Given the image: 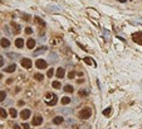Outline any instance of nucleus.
<instances>
[{
  "instance_id": "f257e3e1",
  "label": "nucleus",
  "mask_w": 142,
  "mask_h": 129,
  "mask_svg": "<svg viewBox=\"0 0 142 129\" xmlns=\"http://www.w3.org/2000/svg\"><path fill=\"white\" fill-rule=\"evenodd\" d=\"M91 115H92V109H91V108H88V106L83 108L82 110L78 113V118H79V119H82V120H87V119H89V118H91Z\"/></svg>"
},
{
  "instance_id": "f03ea898",
  "label": "nucleus",
  "mask_w": 142,
  "mask_h": 129,
  "mask_svg": "<svg viewBox=\"0 0 142 129\" xmlns=\"http://www.w3.org/2000/svg\"><path fill=\"white\" fill-rule=\"evenodd\" d=\"M45 101H47V105L54 106L57 104V101H58V98H57V95H54L53 92H47L45 94Z\"/></svg>"
},
{
  "instance_id": "7ed1b4c3",
  "label": "nucleus",
  "mask_w": 142,
  "mask_h": 129,
  "mask_svg": "<svg viewBox=\"0 0 142 129\" xmlns=\"http://www.w3.org/2000/svg\"><path fill=\"white\" fill-rule=\"evenodd\" d=\"M132 39L133 42L137 44H141L142 46V32H136V33L132 34Z\"/></svg>"
},
{
  "instance_id": "20e7f679",
  "label": "nucleus",
  "mask_w": 142,
  "mask_h": 129,
  "mask_svg": "<svg viewBox=\"0 0 142 129\" xmlns=\"http://www.w3.org/2000/svg\"><path fill=\"white\" fill-rule=\"evenodd\" d=\"M20 64H22V66L24 67V68H27V70H29V68L31 67V60L30 58H22V61H20Z\"/></svg>"
},
{
  "instance_id": "39448f33",
  "label": "nucleus",
  "mask_w": 142,
  "mask_h": 129,
  "mask_svg": "<svg viewBox=\"0 0 142 129\" xmlns=\"http://www.w3.org/2000/svg\"><path fill=\"white\" fill-rule=\"evenodd\" d=\"M35 66L38 67V68H40V70H44V68L48 67V63H47L45 60H36Z\"/></svg>"
},
{
  "instance_id": "423d86ee",
  "label": "nucleus",
  "mask_w": 142,
  "mask_h": 129,
  "mask_svg": "<svg viewBox=\"0 0 142 129\" xmlns=\"http://www.w3.org/2000/svg\"><path fill=\"white\" fill-rule=\"evenodd\" d=\"M30 115H31V111L29 110V109H24V110H22V113H20V118H22L23 120H27Z\"/></svg>"
},
{
  "instance_id": "0eeeda50",
  "label": "nucleus",
  "mask_w": 142,
  "mask_h": 129,
  "mask_svg": "<svg viewBox=\"0 0 142 129\" xmlns=\"http://www.w3.org/2000/svg\"><path fill=\"white\" fill-rule=\"evenodd\" d=\"M42 123H43V116L42 115H35L33 118V123H31V125H40Z\"/></svg>"
},
{
  "instance_id": "6e6552de",
  "label": "nucleus",
  "mask_w": 142,
  "mask_h": 129,
  "mask_svg": "<svg viewBox=\"0 0 142 129\" xmlns=\"http://www.w3.org/2000/svg\"><path fill=\"white\" fill-rule=\"evenodd\" d=\"M48 61L52 62V63L58 62V55H57V53H50V55H48Z\"/></svg>"
},
{
  "instance_id": "1a4fd4ad",
  "label": "nucleus",
  "mask_w": 142,
  "mask_h": 129,
  "mask_svg": "<svg viewBox=\"0 0 142 129\" xmlns=\"http://www.w3.org/2000/svg\"><path fill=\"white\" fill-rule=\"evenodd\" d=\"M47 50H48V47H47V46H43V47L38 48V50H35V51H34V53H33V56L42 55V53H44V52H47Z\"/></svg>"
},
{
  "instance_id": "9d476101",
  "label": "nucleus",
  "mask_w": 142,
  "mask_h": 129,
  "mask_svg": "<svg viewBox=\"0 0 142 129\" xmlns=\"http://www.w3.org/2000/svg\"><path fill=\"white\" fill-rule=\"evenodd\" d=\"M57 77H58V79H63L64 77V76H66V71H64V68L63 67H59L58 68V70H57Z\"/></svg>"
},
{
  "instance_id": "9b49d317",
  "label": "nucleus",
  "mask_w": 142,
  "mask_h": 129,
  "mask_svg": "<svg viewBox=\"0 0 142 129\" xmlns=\"http://www.w3.org/2000/svg\"><path fill=\"white\" fill-rule=\"evenodd\" d=\"M0 46H1L3 48H8L10 46L9 39H8V38H1V39H0Z\"/></svg>"
},
{
  "instance_id": "f8f14e48",
  "label": "nucleus",
  "mask_w": 142,
  "mask_h": 129,
  "mask_svg": "<svg viewBox=\"0 0 142 129\" xmlns=\"http://www.w3.org/2000/svg\"><path fill=\"white\" fill-rule=\"evenodd\" d=\"M15 70H17V64H14V63L4 68V71H5V72H8V74H11V72H14Z\"/></svg>"
},
{
  "instance_id": "ddd939ff",
  "label": "nucleus",
  "mask_w": 142,
  "mask_h": 129,
  "mask_svg": "<svg viewBox=\"0 0 142 129\" xmlns=\"http://www.w3.org/2000/svg\"><path fill=\"white\" fill-rule=\"evenodd\" d=\"M10 25L13 27V32H14V34H18L19 32H20V25L17 23H14V22H11L10 23Z\"/></svg>"
},
{
  "instance_id": "4468645a",
  "label": "nucleus",
  "mask_w": 142,
  "mask_h": 129,
  "mask_svg": "<svg viewBox=\"0 0 142 129\" xmlns=\"http://www.w3.org/2000/svg\"><path fill=\"white\" fill-rule=\"evenodd\" d=\"M64 122V118L62 115H58V116H55V118L53 119V123L55 124V125H58V124H62Z\"/></svg>"
},
{
  "instance_id": "2eb2a0df",
  "label": "nucleus",
  "mask_w": 142,
  "mask_h": 129,
  "mask_svg": "<svg viewBox=\"0 0 142 129\" xmlns=\"http://www.w3.org/2000/svg\"><path fill=\"white\" fill-rule=\"evenodd\" d=\"M15 46H17V48H23L24 47V39L23 38H17L15 39Z\"/></svg>"
},
{
  "instance_id": "dca6fc26",
  "label": "nucleus",
  "mask_w": 142,
  "mask_h": 129,
  "mask_svg": "<svg viewBox=\"0 0 142 129\" xmlns=\"http://www.w3.org/2000/svg\"><path fill=\"white\" fill-rule=\"evenodd\" d=\"M27 47L29 48V50H33V48L35 47V41L33 38H29L28 39V42H27Z\"/></svg>"
},
{
  "instance_id": "f3484780",
  "label": "nucleus",
  "mask_w": 142,
  "mask_h": 129,
  "mask_svg": "<svg viewBox=\"0 0 142 129\" xmlns=\"http://www.w3.org/2000/svg\"><path fill=\"white\" fill-rule=\"evenodd\" d=\"M9 114H10L11 118H17V116H18V111H17V109L10 108V109H9Z\"/></svg>"
},
{
  "instance_id": "a211bd4d",
  "label": "nucleus",
  "mask_w": 142,
  "mask_h": 129,
  "mask_svg": "<svg viewBox=\"0 0 142 129\" xmlns=\"http://www.w3.org/2000/svg\"><path fill=\"white\" fill-rule=\"evenodd\" d=\"M52 86H53V89H55V90H59V89L62 87V84H60L58 80H57V81H53V82H52Z\"/></svg>"
},
{
  "instance_id": "6ab92c4d",
  "label": "nucleus",
  "mask_w": 142,
  "mask_h": 129,
  "mask_svg": "<svg viewBox=\"0 0 142 129\" xmlns=\"http://www.w3.org/2000/svg\"><path fill=\"white\" fill-rule=\"evenodd\" d=\"M34 79L36 80V81H43V80H44V75H43V74H39V72H36V74L34 75Z\"/></svg>"
},
{
  "instance_id": "aec40b11",
  "label": "nucleus",
  "mask_w": 142,
  "mask_h": 129,
  "mask_svg": "<svg viewBox=\"0 0 142 129\" xmlns=\"http://www.w3.org/2000/svg\"><path fill=\"white\" fill-rule=\"evenodd\" d=\"M63 89H64V91H66V92H69V94H72V92L74 91V87H73L72 85H66Z\"/></svg>"
},
{
  "instance_id": "412c9836",
  "label": "nucleus",
  "mask_w": 142,
  "mask_h": 129,
  "mask_svg": "<svg viewBox=\"0 0 142 129\" xmlns=\"http://www.w3.org/2000/svg\"><path fill=\"white\" fill-rule=\"evenodd\" d=\"M34 19H35V22L38 23V24H40V25H42V27H45V24H47V23L44 22V20H43L42 18H39V17H35Z\"/></svg>"
},
{
  "instance_id": "4be33fe9",
  "label": "nucleus",
  "mask_w": 142,
  "mask_h": 129,
  "mask_svg": "<svg viewBox=\"0 0 142 129\" xmlns=\"http://www.w3.org/2000/svg\"><path fill=\"white\" fill-rule=\"evenodd\" d=\"M84 62L88 63V64H92V66H96V62L93 61L91 57H84Z\"/></svg>"
},
{
  "instance_id": "5701e85b",
  "label": "nucleus",
  "mask_w": 142,
  "mask_h": 129,
  "mask_svg": "<svg viewBox=\"0 0 142 129\" xmlns=\"http://www.w3.org/2000/svg\"><path fill=\"white\" fill-rule=\"evenodd\" d=\"M60 101H62L63 105H68V104L71 103V98H68V96H64V98H62V100H60Z\"/></svg>"
},
{
  "instance_id": "b1692460",
  "label": "nucleus",
  "mask_w": 142,
  "mask_h": 129,
  "mask_svg": "<svg viewBox=\"0 0 142 129\" xmlns=\"http://www.w3.org/2000/svg\"><path fill=\"white\" fill-rule=\"evenodd\" d=\"M58 42H62V38H58V37H54L50 39V43L53 44V46H57V43Z\"/></svg>"
},
{
  "instance_id": "393cba45",
  "label": "nucleus",
  "mask_w": 142,
  "mask_h": 129,
  "mask_svg": "<svg viewBox=\"0 0 142 129\" xmlns=\"http://www.w3.org/2000/svg\"><path fill=\"white\" fill-rule=\"evenodd\" d=\"M0 116H1V118H6L8 116V113L4 108H0Z\"/></svg>"
},
{
  "instance_id": "a878e982",
  "label": "nucleus",
  "mask_w": 142,
  "mask_h": 129,
  "mask_svg": "<svg viewBox=\"0 0 142 129\" xmlns=\"http://www.w3.org/2000/svg\"><path fill=\"white\" fill-rule=\"evenodd\" d=\"M8 57L11 58V60H17V58H19V55L13 53V52H10V53H8Z\"/></svg>"
},
{
  "instance_id": "bb28decb",
  "label": "nucleus",
  "mask_w": 142,
  "mask_h": 129,
  "mask_svg": "<svg viewBox=\"0 0 142 129\" xmlns=\"http://www.w3.org/2000/svg\"><path fill=\"white\" fill-rule=\"evenodd\" d=\"M5 98H6V92H5V91H0V103L4 101Z\"/></svg>"
},
{
  "instance_id": "cd10ccee",
  "label": "nucleus",
  "mask_w": 142,
  "mask_h": 129,
  "mask_svg": "<svg viewBox=\"0 0 142 129\" xmlns=\"http://www.w3.org/2000/svg\"><path fill=\"white\" fill-rule=\"evenodd\" d=\"M102 114L104 116H109V114H111V108H107V109H104V110L102 111Z\"/></svg>"
},
{
  "instance_id": "c85d7f7f",
  "label": "nucleus",
  "mask_w": 142,
  "mask_h": 129,
  "mask_svg": "<svg viewBox=\"0 0 142 129\" xmlns=\"http://www.w3.org/2000/svg\"><path fill=\"white\" fill-rule=\"evenodd\" d=\"M78 94H79L80 96H83V98H84V96H87V95H88V90H79V91H78Z\"/></svg>"
},
{
  "instance_id": "c756f323",
  "label": "nucleus",
  "mask_w": 142,
  "mask_h": 129,
  "mask_svg": "<svg viewBox=\"0 0 142 129\" xmlns=\"http://www.w3.org/2000/svg\"><path fill=\"white\" fill-rule=\"evenodd\" d=\"M53 74H54V70L53 68H49V70H48V77H52V76H53Z\"/></svg>"
},
{
  "instance_id": "7c9ffc66",
  "label": "nucleus",
  "mask_w": 142,
  "mask_h": 129,
  "mask_svg": "<svg viewBox=\"0 0 142 129\" xmlns=\"http://www.w3.org/2000/svg\"><path fill=\"white\" fill-rule=\"evenodd\" d=\"M25 33H27V34H31V33H33V29H31L30 27H27V28H25Z\"/></svg>"
},
{
  "instance_id": "2f4dec72",
  "label": "nucleus",
  "mask_w": 142,
  "mask_h": 129,
  "mask_svg": "<svg viewBox=\"0 0 142 129\" xmlns=\"http://www.w3.org/2000/svg\"><path fill=\"white\" fill-rule=\"evenodd\" d=\"M22 128L23 129H30V125L28 123H24V124H22Z\"/></svg>"
},
{
  "instance_id": "473e14b6",
  "label": "nucleus",
  "mask_w": 142,
  "mask_h": 129,
  "mask_svg": "<svg viewBox=\"0 0 142 129\" xmlns=\"http://www.w3.org/2000/svg\"><path fill=\"white\" fill-rule=\"evenodd\" d=\"M60 111H62V113H68V114H72V110H71V109H63V110H60Z\"/></svg>"
},
{
  "instance_id": "72a5a7b5",
  "label": "nucleus",
  "mask_w": 142,
  "mask_h": 129,
  "mask_svg": "<svg viewBox=\"0 0 142 129\" xmlns=\"http://www.w3.org/2000/svg\"><path fill=\"white\" fill-rule=\"evenodd\" d=\"M74 76H75L74 72H69V74H68V79H74Z\"/></svg>"
},
{
  "instance_id": "f704fd0d",
  "label": "nucleus",
  "mask_w": 142,
  "mask_h": 129,
  "mask_svg": "<svg viewBox=\"0 0 142 129\" xmlns=\"http://www.w3.org/2000/svg\"><path fill=\"white\" fill-rule=\"evenodd\" d=\"M4 66V57L3 56H0V67Z\"/></svg>"
},
{
  "instance_id": "c9c22d12",
  "label": "nucleus",
  "mask_w": 142,
  "mask_h": 129,
  "mask_svg": "<svg viewBox=\"0 0 142 129\" xmlns=\"http://www.w3.org/2000/svg\"><path fill=\"white\" fill-rule=\"evenodd\" d=\"M14 129H23L20 125H18V124H14Z\"/></svg>"
},
{
  "instance_id": "e433bc0d",
  "label": "nucleus",
  "mask_w": 142,
  "mask_h": 129,
  "mask_svg": "<svg viewBox=\"0 0 142 129\" xmlns=\"http://www.w3.org/2000/svg\"><path fill=\"white\" fill-rule=\"evenodd\" d=\"M18 104H19V106H23V105H24V101H23V100H20Z\"/></svg>"
},
{
  "instance_id": "4c0bfd02",
  "label": "nucleus",
  "mask_w": 142,
  "mask_h": 129,
  "mask_svg": "<svg viewBox=\"0 0 142 129\" xmlns=\"http://www.w3.org/2000/svg\"><path fill=\"white\" fill-rule=\"evenodd\" d=\"M23 18L25 19V20H27V19H28V20H29V18H30V17H29V15H23Z\"/></svg>"
},
{
  "instance_id": "58836bf2",
  "label": "nucleus",
  "mask_w": 142,
  "mask_h": 129,
  "mask_svg": "<svg viewBox=\"0 0 142 129\" xmlns=\"http://www.w3.org/2000/svg\"><path fill=\"white\" fill-rule=\"evenodd\" d=\"M117 1H120V3H126L127 0H117Z\"/></svg>"
}]
</instances>
